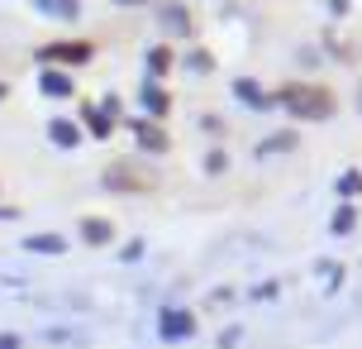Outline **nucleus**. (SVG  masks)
Here are the masks:
<instances>
[{"instance_id": "obj_2", "label": "nucleus", "mask_w": 362, "mask_h": 349, "mask_svg": "<svg viewBox=\"0 0 362 349\" xmlns=\"http://www.w3.org/2000/svg\"><path fill=\"white\" fill-rule=\"evenodd\" d=\"M43 58H62V63H82V58H86V43H58V48H43Z\"/></svg>"}, {"instance_id": "obj_1", "label": "nucleus", "mask_w": 362, "mask_h": 349, "mask_svg": "<svg viewBox=\"0 0 362 349\" xmlns=\"http://www.w3.org/2000/svg\"><path fill=\"white\" fill-rule=\"evenodd\" d=\"M281 101H291V111H300V115H329V106H334V96L319 87H286Z\"/></svg>"}, {"instance_id": "obj_8", "label": "nucleus", "mask_w": 362, "mask_h": 349, "mask_svg": "<svg viewBox=\"0 0 362 349\" xmlns=\"http://www.w3.org/2000/svg\"><path fill=\"white\" fill-rule=\"evenodd\" d=\"M0 96H5V87H0Z\"/></svg>"}, {"instance_id": "obj_5", "label": "nucleus", "mask_w": 362, "mask_h": 349, "mask_svg": "<svg viewBox=\"0 0 362 349\" xmlns=\"http://www.w3.org/2000/svg\"><path fill=\"white\" fill-rule=\"evenodd\" d=\"M43 87H48V91H67V77H53V72H48V77H43Z\"/></svg>"}, {"instance_id": "obj_7", "label": "nucleus", "mask_w": 362, "mask_h": 349, "mask_svg": "<svg viewBox=\"0 0 362 349\" xmlns=\"http://www.w3.org/2000/svg\"><path fill=\"white\" fill-rule=\"evenodd\" d=\"M124 5H138V0H124Z\"/></svg>"}, {"instance_id": "obj_3", "label": "nucleus", "mask_w": 362, "mask_h": 349, "mask_svg": "<svg viewBox=\"0 0 362 349\" xmlns=\"http://www.w3.org/2000/svg\"><path fill=\"white\" fill-rule=\"evenodd\" d=\"M53 139H62V144H72V139H77V129H72L67 120H58V124H53Z\"/></svg>"}, {"instance_id": "obj_6", "label": "nucleus", "mask_w": 362, "mask_h": 349, "mask_svg": "<svg viewBox=\"0 0 362 349\" xmlns=\"http://www.w3.org/2000/svg\"><path fill=\"white\" fill-rule=\"evenodd\" d=\"M86 239H110V225H95V221H90V225H86Z\"/></svg>"}, {"instance_id": "obj_4", "label": "nucleus", "mask_w": 362, "mask_h": 349, "mask_svg": "<svg viewBox=\"0 0 362 349\" xmlns=\"http://www.w3.org/2000/svg\"><path fill=\"white\" fill-rule=\"evenodd\" d=\"M38 5H48V10H58V14H77V0H38Z\"/></svg>"}]
</instances>
